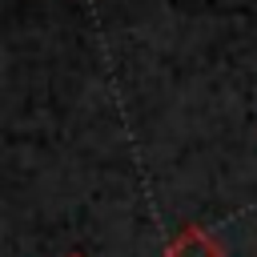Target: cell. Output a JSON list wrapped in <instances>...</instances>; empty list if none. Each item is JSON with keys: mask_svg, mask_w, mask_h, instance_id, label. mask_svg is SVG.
<instances>
[{"mask_svg": "<svg viewBox=\"0 0 257 257\" xmlns=\"http://www.w3.org/2000/svg\"><path fill=\"white\" fill-rule=\"evenodd\" d=\"M165 257H225V249H221V241H217L213 233L189 225V229H181V233L165 245Z\"/></svg>", "mask_w": 257, "mask_h": 257, "instance_id": "cell-1", "label": "cell"}, {"mask_svg": "<svg viewBox=\"0 0 257 257\" xmlns=\"http://www.w3.org/2000/svg\"><path fill=\"white\" fill-rule=\"evenodd\" d=\"M72 257H80V253H72Z\"/></svg>", "mask_w": 257, "mask_h": 257, "instance_id": "cell-2", "label": "cell"}]
</instances>
